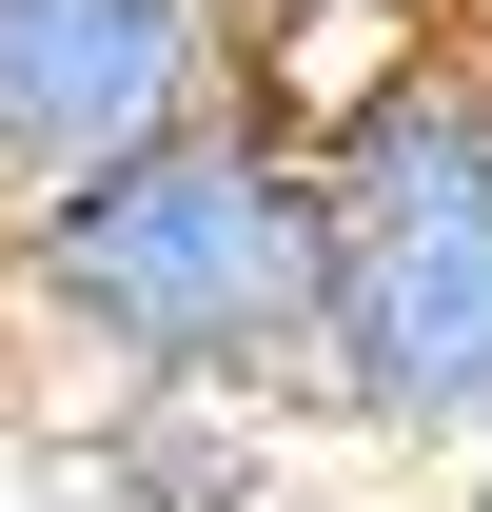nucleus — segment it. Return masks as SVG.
<instances>
[{
  "label": "nucleus",
  "mask_w": 492,
  "mask_h": 512,
  "mask_svg": "<svg viewBox=\"0 0 492 512\" xmlns=\"http://www.w3.org/2000/svg\"><path fill=\"white\" fill-rule=\"evenodd\" d=\"M296 394L355 453H492V60L414 20L315 119V335Z\"/></svg>",
  "instance_id": "nucleus-1"
},
{
  "label": "nucleus",
  "mask_w": 492,
  "mask_h": 512,
  "mask_svg": "<svg viewBox=\"0 0 492 512\" xmlns=\"http://www.w3.org/2000/svg\"><path fill=\"white\" fill-rule=\"evenodd\" d=\"M0 296L79 335L119 394H296L315 335V138L296 119H197L158 158L0 217Z\"/></svg>",
  "instance_id": "nucleus-2"
},
{
  "label": "nucleus",
  "mask_w": 492,
  "mask_h": 512,
  "mask_svg": "<svg viewBox=\"0 0 492 512\" xmlns=\"http://www.w3.org/2000/svg\"><path fill=\"white\" fill-rule=\"evenodd\" d=\"M237 99H256L237 0H0V217L119 178Z\"/></svg>",
  "instance_id": "nucleus-3"
},
{
  "label": "nucleus",
  "mask_w": 492,
  "mask_h": 512,
  "mask_svg": "<svg viewBox=\"0 0 492 512\" xmlns=\"http://www.w3.org/2000/svg\"><path fill=\"white\" fill-rule=\"evenodd\" d=\"M335 20H453V0H335Z\"/></svg>",
  "instance_id": "nucleus-4"
},
{
  "label": "nucleus",
  "mask_w": 492,
  "mask_h": 512,
  "mask_svg": "<svg viewBox=\"0 0 492 512\" xmlns=\"http://www.w3.org/2000/svg\"><path fill=\"white\" fill-rule=\"evenodd\" d=\"M453 40H473V60H492V0H453Z\"/></svg>",
  "instance_id": "nucleus-5"
}]
</instances>
